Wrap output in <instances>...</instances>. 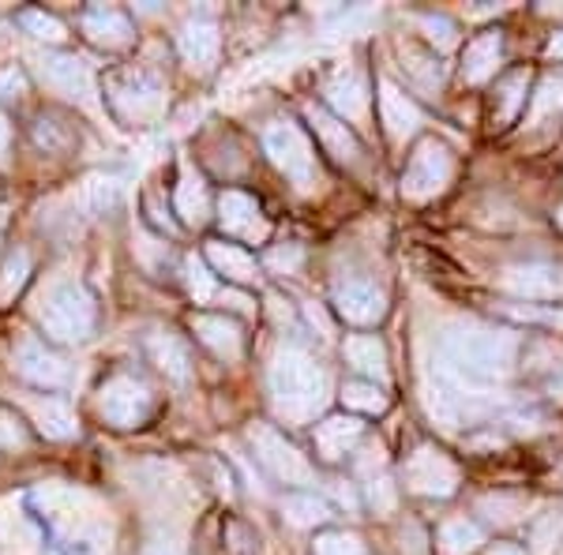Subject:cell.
Listing matches in <instances>:
<instances>
[{
	"label": "cell",
	"instance_id": "obj_23",
	"mask_svg": "<svg viewBox=\"0 0 563 555\" xmlns=\"http://www.w3.org/2000/svg\"><path fill=\"white\" fill-rule=\"evenodd\" d=\"M180 53L192 68H211L218 60V49H222V34L211 20H188L180 26Z\"/></svg>",
	"mask_w": 563,
	"mask_h": 555
},
{
	"label": "cell",
	"instance_id": "obj_12",
	"mask_svg": "<svg viewBox=\"0 0 563 555\" xmlns=\"http://www.w3.org/2000/svg\"><path fill=\"white\" fill-rule=\"evenodd\" d=\"M499 289L522 300H556L563 297V270L549 263H522L499 275Z\"/></svg>",
	"mask_w": 563,
	"mask_h": 555
},
{
	"label": "cell",
	"instance_id": "obj_44",
	"mask_svg": "<svg viewBox=\"0 0 563 555\" xmlns=\"http://www.w3.org/2000/svg\"><path fill=\"white\" fill-rule=\"evenodd\" d=\"M368 503L376 507L379 514H387V511H395V485L379 473V477H368Z\"/></svg>",
	"mask_w": 563,
	"mask_h": 555
},
{
	"label": "cell",
	"instance_id": "obj_42",
	"mask_svg": "<svg viewBox=\"0 0 563 555\" xmlns=\"http://www.w3.org/2000/svg\"><path fill=\"white\" fill-rule=\"evenodd\" d=\"M305 263V252L297 248V244H286V248H271L267 252V267L275 270V275H297Z\"/></svg>",
	"mask_w": 563,
	"mask_h": 555
},
{
	"label": "cell",
	"instance_id": "obj_3",
	"mask_svg": "<svg viewBox=\"0 0 563 555\" xmlns=\"http://www.w3.org/2000/svg\"><path fill=\"white\" fill-rule=\"evenodd\" d=\"M34 320L42 323V331L57 342H87L95 334V323H98V308L95 300L84 286L76 281H53L49 289H42L34 297Z\"/></svg>",
	"mask_w": 563,
	"mask_h": 555
},
{
	"label": "cell",
	"instance_id": "obj_22",
	"mask_svg": "<svg viewBox=\"0 0 563 555\" xmlns=\"http://www.w3.org/2000/svg\"><path fill=\"white\" fill-rule=\"evenodd\" d=\"M499 60H504V34L485 31L466 45V60H462V79L466 84H485L496 76Z\"/></svg>",
	"mask_w": 563,
	"mask_h": 555
},
{
	"label": "cell",
	"instance_id": "obj_26",
	"mask_svg": "<svg viewBox=\"0 0 563 555\" xmlns=\"http://www.w3.org/2000/svg\"><path fill=\"white\" fill-rule=\"evenodd\" d=\"M177 214L185 225H203L211 214V192H207L203 177L196 169H185L177 180Z\"/></svg>",
	"mask_w": 563,
	"mask_h": 555
},
{
	"label": "cell",
	"instance_id": "obj_46",
	"mask_svg": "<svg viewBox=\"0 0 563 555\" xmlns=\"http://www.w3.org/2000/svg\"><path fill=\"white\" fill-rule=\"evenodd\" d=\"M26 90V79L20 68H4L0 71V98H20Z\"/></svg>",
	"mask_w": 563,
	"mask_h": 555
},
{
	"label": "cell",
	"instance_id": "obj_32",
	"mask_svg": "<svg viewBox=\"0 0 563 555\" xmlns=\"http://www.w3.org/2000/svg\"><path fill=\"white\" fill-rule=\"evenodd\" d=\"M560 109H563V71H549L530 98V124L549 121V116L560 113Z\"/></svg>",
	"mask_w": 563,
	"mask_h": 555
},
{
	"label": "cell",
	"instance_id": "obj_25",
	"mask_svg": "<svg viewBox=\"0 0 563 555\" xmlns=\"http://www.w3.org/2000/svg\"><path fill=\"white\" fill-rule=\"evenodd\" d=\"M207 259H211V267L225 281H238V286H249V281H256V259H252L249 252L241 248V244L211 241V244H207Z\"/></svg>",
	"mask_w": 563,
	"mask_h": 555
},
{
	"label": "cell",
	"instance_id": "obj_7",
	"mask_svg": "<svg viewBox=\"0 0 563 555\" xmlns=\"http://www.w3.org/2000/svg\"><path fill=\"white\" fill-rule=\"evenodd\" d=\"M154 398L143 379L135 376H113L106 379L102 390H98V413L106 417L113 428H135L151 417Z\"/></svg>",
	"mask_w": 563,
	"mask_h": 555
},
{
	"label": "cell",
	"instance_id": "obj_20",
	"mask_svg": "<svg viewBox=\"0 0 563 555\" xmlns=\"http://www.w3.org/2000/svg\"><path fill=\"white\" fill-rule=\"evenodd\" d=\"M361 432H365V424H361L357 417H346V413L327 417V421L316 428V451H320L323 462H339L357 447Z\"/></svg>",
	"mask_w": 563,
	"mask_h": 555
},
{
	"label": "cell",
	"instance_id": "obj_49",
	"mask_svg": "<svg viewBox=\"0 0 563 555\" xmlns=\"http://www.w3.org/2000/svg\"><path fill=\"white\" fill-rule=\"evenodd\" d=\"M544 53H549L552 60H563V31L552 34V38H549V49H544Z\"/></svg>",
	"mask_w": 563,
	"mask_h": 555
},
{
	"label": "cell",
	"instance_id": "obj_18",
	"mask_svg": "<svg viewBox=\"0 0 563 555\" xmlns=\"http://www.w3.org/2000/svg\"><path fill=\"white\" fill-rule=\"evenodd\" d=\"M308 121L316 124V135H320V143H323L327 154H331L334 162H342V166H353V162L361 158L357 135H353L346 124L339 121V116H331L320 106H308Z\"/></svg>",
	"mask_w": 563,
	"mask_h": 555
},
{
	"label": "cell",
	"instance_id": "obj_19",
	"mask_svg": "<svg viewBox=\"0 0 563 555\" xmlns=\"http://www.w3.org/2000/svg\"><path fill=\"white\" fill-rule=\"evenodd\" d=\"M192 331L196 338L222 360H241L244 353V338H241V326L225 315H192Z\"/></svg>",
	"mask_w": 563,
	"mask_h": 555
},
{
	"label": "cell",
	"instance_id": "obj_8",
	"mask_svg": "<svg viewBox=\"0 0 563 555\" xmlns=\"http://www.w3.org/2000/svg\"><path fill=\"white\" fill-rule=\"evenodd\" d=\"M406 488L429 499H448L459 491V466L440 447H417L406 458Z\"/></svg>",
	"mask_w": 563,
	"mask_h": 555
},
{
	"label": "cell",
	"instance_id": "obj_48",
	"mask_svg": "<svg viewBox=\"0 0 563 555\" xmlns=\"http://www.w3.org/2000/svg\"><path fill=\"white\" fill-rule=\"evenodd\" d=\"M267 304H271V315H275V320L282 323V320H294V315H289V308H286V300H282V297H267Z\"/></svg>",
	"mask_w": 563,
	"mask_h": 555
},
{
	"label": "cell",
	"instance_id": "obj_15",
	"mask_svg": "<svg viewBox=\"0 0 563 555\" xmlns=\"http://www.w3.org/2000/svg\"><path fill=\"white\" fill-rule=\"evenodd\" d=\"M379 121H384L390 140L402 143L421 129L424 116H421V109L402 95V90L390 84V79H379Z\"/></svg>",
	"mask_w": 563,
	"mask_h": 555
},
{
	"label": "cell",
	"instance_id": "obj_13",
	"mask_svg": "<svg viewBox=\"0 0 563 555\" xmlns=\"http://www.w3.org/2000/svg\"><path fill=\"white\" fill-rule=\"evenodd\" d=\"M334 308H339V315L346 323L368 326V323L384 320L387 300L365 278H342V281H334Z\"/></svg>",
	"mask_w": 563,
	"mask_h": 555
},
{
	"label": "cell",
	"instance_id": "obj_14",
	"mask_svg": "<svg viewBox=\"0 0 563 555\" xmlns=\"http://www.w3.org/2000/svg\"><path fill=\"white\" fill-rule=\"evenodd\" d=\"M218 222H222L225 233L252 244H263L271 236V222L263 218L260 203L244 192H222V199H218Z\"/></svg>",
	"mask_w": 563,
	"mask_h": 555
},
{
	"label": "cell",
	"instance_id": "obj_37",
	"mask_svg": "<svg viewBox=\"0 0 563 555\" xmlns=\"http://www.w3.org/2000/svg\"><path fill=\"white\" fill-rule=\"evenodd\" d=\"M477 511L488 518V522H515L522 511H526V499L522 496H507V491H499V496H485L477 503Z\"/></svg>",
	"mask_w": 563,
	"mask_h": 555
},
{
	"label": "cell",
	"instance_id": "obj_1",
	"mask_svg": "<svg viewBox=\"0 0 563 555\" xmlns=\"http://www.w3.org/2000/svg\"><path fill=\"white\" fill-rule=\"evenodd\" d=\"M271 384V402L275 413L286 424H308L316 421V413H323L327 398H331V376L323 371V364L305 349V345H278L275 360L267 371Z\"/></svg>",
	"mask_w": 563,
	"mask_h": 555
},
{
	"label": "cell",
	"instance_id": "obj_9",
	"mask_svg": "<svg viewBox=\"0 0 563 555\" xmlns=\"http://www.w3.org/2000/svg\"><path fill=\"white\" fill-rule=\"evenodd\" d=\"M109 102H113V109L124 121L143 124L162 113L166 90H162L158 79L147 76V71H124V76H117L113 84H109Z\"/></svg>",
	"mask_w": 563,
	"mask_h": 555
},
{
	"label": "cell",
	"instance_id": "obj_41",
	"mask_svg": "<svg viewBox=\"0 0 563 555\" xmlns=\"http://www.w3.org/2000/svg\"><path fill=\"white\" fill-rule=\"evenodd\" d=\"M117 192H121V185H117V177H90L84 196H87V207L90 211H106V207H113Z\"/></svg>",
	"mask_w": 563,
	"mask_h": 555
},
{
	"label": "cell",
	"instance_id": "obj_36",
	"mask_svg": "<svg viewBox=\"0 0 563 555\" xmlns=\"http://www.w3.org/2000/svg\"><path fill=\"white\" fill-rule=\"evenodd\" d=\"M563 541V514L552 511V514H541L538 522L530 525V544L538 548L541 555H552L560 548Z\"/></svg>",
	"mask_w": 563,
	"mask_h": 555
},
{
	"label": "cell",
	"instance_id": "obj_11",
	"mask_svg": "<svg viewBox=\"0 0 563 555\" xmlns=\"http://www.w3.org/2000/svg\"><path fill=\"white\" fill-rule=\"evenodd\" d=\"M38 76L53 95L68 98V102H90L95 98V79H90L87 60L71 57V53H45L38 57Z\"/></svg>",
	"mask_w": 563,
	"mask_h": 555
},
{
	"label": "cell",
	"instance_id": "obj_47",
	"mask_svg": "<svg viewBox=\"0 0 563 555\" xmlns=\"http://www.w3.org/2000/svg\"><path fill=\"white\" fill-rule=\"evenodd\" d=\"M8 143H12V124H8V116L0 113V169L8 166Z\"/></svg>",
	"mask_w": 563,
	"mask_h": 555
},
{
	"label": "cell",
	"instance_id": "obj_50",
	"mask_svg": "<svg viewBox=\"0 0 563 555\" xmlns=\"http://www.w3.org/2000/svg\"><path fill=\"white\" fill-rule=\"evenodd\" d=\"M488 555H526V548H519V544H511V541H504V544H493Z\"/></svg>",
	"mask_w": 563,
	"mask_h": 555
},
{
	"label": "cell",
	"instance_id": "obj_38",
	"mask_svg": "<svg viewBox=\"0 0 563 555\" xmlns=\"http://www.w3.org/2000/svg\"><path fill=\"white\" fill-rule=\"evenodd\" d=\"M312 552L316 555H368L365 544H361V536H353L346 530L320 533V536H316V544H312Z\"/></svg>",
	"mask_w": 563,
	"mask_h": 555
},
{
	"label": "cell",
	"instance_id": "obj_45",
	"mask_svg": "<svg viewBox=\"0 0 563 555\" xmlns=\"http://www.w3.org/2000/svg\"><path fill=\"white\" fill-rule=\"evenodd\" d=\"M0 447L12 451V447H26V432L23 424L15 421V413H8V409H0Z\"/></svg>",
	"mask_w": 563,
	"mask_h": 555
},
{
	"label": "cell",
	"instance_id": "obj_5",
	"mask_svg": "<svg viewBox=\"0 0 563 555\" xmlns=\"http://www.w3.org/2000/svg\"><path fill=\"white\" fill-rule=\"evenodd\" d=\"M451 177H455V158H451V151L435 140H424L421 147L413 151L410 166L402 173V196L413 199V203H429V199H435L451 185Z\"/></svg>",
	"mask_w": 563,
	"mask_h": 555
},
{
	"label": "cell",
	"instance_id": "obj_24",
	"mask_svg": "<svg viewBox=\"0 0 563 555\" xmlns=\"http://www.w3.org/2000/svg\"><path fill=\"white\" fill-rule=\"evenodd\" d=\"M327 102L339 109L346 121H361L368 113V79L361 71H346V76L327 84Z\"/></svg>",
	"mask_w": 563,
	"mask_h": 555
},
{
	"label": "cell",
	"instance_id": "obj_29",
	"mask_svg": "<svg viewBox=\"0 0 563 555\" xmlns=\"http://www.w3.org/2000/svg\"><path fill=\"white\" fill-rule=\"evenodd\" d=\"M424 413L432 417L435 424L443 428H459L462 424V413H466V402H462L459 390H448L440 384H429L424 387Z\"/></svg>",
	"mask_w": 563,
	"mask_h": 555
},
{
	"label": "cell",
	"instance_id": "obj_10",
	"mask_svg": "<svg viewBox=\"0 0 563 555\" xmlns=\"http://www.w3.org/2000/svg\"><path fill=\"white\" fill-rule=\"evenodd\" d=\"M15 371L26 379V384L34 387H45V390H60L71 384V368L65 357H57L53 349H45V342L31 338V334H23L20 342H15Z\"/></svg>",
	"mask_w": 563,
	"mask_h": 555
},
{
	"label": "cell",
	"instance_id": "obj_4",
	"mask_svg": "<svg viewBox=\"0 0 563 555\" xmlns=\"http://www.w3.org/2000/svg\"><path fill=\"white\" fill-rule=\"evenodd\" d=\"M263 151L275 162V169L297 192H316L320 188V162H316V151L308 143V135L297 129L294 121H275L267 132H263Z\"/></svg>",
	"mask_w": 563,
	"mask_h": 555
},
{
	"label": "cell",
	"instance_id": "obj_27",
	"mask_svg": "<svg viewBox=\"0 0 563 555\" xmlns=\"http://www.w3.org/2000/svg\"><path fill=\"white\" fill-rule=\"evenodd\" d=\"M526 90H530V71H522V68L507 71V76L499 79L496 106H493V116H496L499 129H504V124H511L515 116H519V109L526 106Z\"/></svg>",
	"mask_w": 563,
	"mask_h": 555
},
{
	"label": "cell",
	"instance_id": "obj_2",
	"mask_svg": "<svg viewBox=\"0 0 563 555\" xmlns=\"http://www.w3.org/2000/svg\"><path fill=\"white\" fill-rule=\"evenodd\" d=\"M440 353L455 376L470 379V384H496V379L511 376L519 338L511 331H496V326L462 323L443 334Z\"/></svg>",
	"mask_w": 563,
	"mask_h": 555
},
{
	"label": "cell",
	"instance_id": "obj_16",
	"mask_svg": "<svg viewBox=\"0 0 563 555\" xmlns=\"http://www.w3.org/2000/svg\"><path fill=\"white\" fill-rule=\"evenodd\" d=\"M147 353L169 384L185 387L188 379H192V357H188V345L180 342L174 331H151L147 334Z\"/></svg>",
	"mask_w": 563,
	"mask_h": 555
},
{
	"label": "cell",
	"instance_id": "obj_21",
	"mask_svg": "<svg viewBox=\"0 0 563 555\" xmlns=\"http://www.w3.org/2000/svg\"><path fill=\"white\" fill-rule=\"evenodd\" d=\"M84 34L95 45H106V49H124V45L132 42V20L124 12H117V8H90L84 15Z\"/></svg>",
	"mask_w": 563,
	"mask_h": 555
},
{
	"label": "cell",
	"instance_id": "obj_34",
	"mask_svg": "<svg viewBox=\"0 0 563 555\" xmlns=\"http://www.w3.org/2000/svg\"><path fill=\"white\" fill-rule=\"evenodd\" d=\"M20 23H23V31H26V34H34V38H38V42L57 45V42H65V38H68L65 23H60L57 15H45V12H38V8H26V12L20 15Z\"/></svg>",
	"mask_w": 563,
	"mask_h": 555
},
{
	"label": "cell",
	"instance_id": "obj_31",
	"mask_svg": "<svg viewBox=\"0 0 563 555\" xmlns=\"http://www.w3.org/2000/svg\"><path fill=\"white\" fill-rule=\"evenodd\" d=\"M481 544H485V533H481L477 522H466V518H451L440 530V552L443 555H474Z\"/></svg>",
	"mask_w": 563,
	"mask_h": 555
},
{
	"label": "cell",
	"instance_id": "obj_17",
	"mask_svg": "<svg viewBox=\"0 0 563 555\" xmlns=\"http://www.w3.org/2000/svg\"><path fill=\"white\" fill-rule=\"evenodd\" d=\"M26 413H31L34 428L45 435V440H71V435L79 432V421L76 413H71L68 402H60V398L45 395V398H23Z\"/></svg>",
	"mask_w": 563,
	"mask_h": 555
},
{
	"label": "cell",
	"instance_id": "obj_40",
	"mask_svg": "<svg viewBox=\"0 0 563 555\" xmlns=\"http://www.w3.org/2000/svg\"><path fill=\"white\" fill-rule=\"evenodd\" d=\"M185 275H188V289H192L196 304H207V300H214V297H218V286H214L211 270H207L199 259H188V263H185Z\"/></svg>",
	"mask_w": 563,
	"mask_h": 555
},
{
	"label": "cell",
	"instance_id": "obj_33",
	"mask_svg": "<svg viewBox=\"0 0 563 555\" xmlns=\"http://www.w3.org/2000/svg\"><path fill=\"white\" fill-rule=\"evenodd\" d=\"M26 275H31V256L23 248L8 252L4 267H0V304H12L15 293L26 286Z\"/></svg>",
	"mask_w": 563,
	"mask_h": 555
},
{
	"label": "cell",
	"instance_id": "obj_39",
	"mask_svg": "<svg viewBox=\"0 0 563 555\" xmlns=\"http://www.w3.org/2000/svg\"><path fill=\"white\" fill-rule=\"evenodd\" d=\"M421 31H424V38H429L435 49H455V42H459V26L448 20V15H421Z\"/></svg>",
	"mask_w": 563,
	"mask_h": 555
},
{
	"label": "cell",
	"instance_id": "obj_51",
	"mask_svg": "<svg viewBox=\"0 0 563 555\" xmlns=\"http://www.w3.org/2000/svg\"><path fill=\"white\" fill-rule=\"evenodd\" d=\"M556 222H560V225H563V207H560V214H556Z\"/></svg>",
	"mask_w": 563,
	"mask_h": 555
},
{
	"label": "cell",
	"instance_id": "obj_28",
	"mask_svg": "<svg viewBox=\"0 0 563 555\" xmlns=\"http://www.w3.org/2000/svg\"><path fill=\"white\" fill-rule=\"evenodd\" d=\"M282 514H286V522L297 525V530H312V525H323L327 518H331V507H327L320 496H312V491H289V496L282 499Z\"/></svg>",
	"mask_w": 563,
	"mask_h": 555
},
{
	"label": "cell",
	"instance_id": "obj_6",
	"mask_svg": "<svg viewBox=\"0 0 563 555\" xmlns=\"http://www.w3.org/2000/svg\"><path fill=\"white\" fill-rule=\"evenodd\" d=\"M249 443L256 451V462L282 485H312V466L294 443H286V435H278L271 424H252Z\"/></svg>",
	"mask_w": 563,
	"mask_h": 555
},
{
	"label": "cell",
	"instance_id": "obj_30",
	"mask_svg": "<svg viewBox=\"0 0 563 555\" xmlns=\"http://www.w3.org/2000/svg\"><path fill=\"white\" fill-rule=\"evenodd\" d=\"M346 360L357 371L372 376V379H379L387 371V353H384V345L372 338V334H350V338H346Z\"/></svg>",
	"mask_w": 563,
	"mask_h": 555
},
{
	"label": "cell",
	"instance_id": "obj_35",
	"mask_svg": "<svg viewBox=\"0 0 563 555\" xmlns=\"http://www.w3.org/2000/svg\"><path fill=\"white\" fill-rule=\"evenodd\" d=\"M342 402H346V409H353V413H384L387 395L376 384H346Z\"/></svg>",
	"mask_w": 563,
	"mask_h": 555
},
{
	"label": "cell",
	"instance_id": "obj_43",
	"mask_svg": "<svg viewBox=\"0 0 563 555\" xmlns=\"http://www.w3.org/2000/svg\"><path fill=\"white\" fill-rule=\"evenodd\" d=\"M34 140H38V147H45V151H65L68 135L60 132V121H53V116H38V121H34Z\"/></svg>",
	"mask_w": 563,
	"mask_h": 555
}]
</instances>
